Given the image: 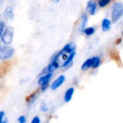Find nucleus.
<instances>
[{"label": "nucleus", "mask_w": 123, "mask_h": 123, "mask_svg": "<svg viewBox=\"0 0 123 123\" xmlns=\"http://www.w3.org/2000/svg\"><path fill=\"white\" fill-rule=\"evenodd\" d=\"M112 21L116 23L123 16V4L122 2H115L112 8Z\"/></svg>", "instance_id": "1"}, {"label": "nucleus", "mask_w": 123, "mask_h": 123, "mask_svg": "<svg viewBox=\"0 0 123 123\" xmlns=\"http://www.w3.org/2000/svg\"><path fill=\"white\" fill-rule=\"evenodd\" d=\"M101 59L99 56H94L91 58L87 59L81 66V70L86 71L91 68H97L100 66Z\"/></svg>", "instance_id": "2"}, {"label": "nucleus", "mask_w": 123, "mask_h": 123, "mask_svg": "<svg viewBox=\"0 0 123 123\" xmlns=\"http://www.w3.org/2000/svg\"><path fill=\"white\" fill-rule=\"evenodd\" d=\"M53 76V73H47L38 79V85L40 86V91L45 92L49 86V83Z\"/></svg>", "instance_id": "3"}, {"label": "nucleus", "mask_w": 123, "mask_h": 123, "mask_svg": "<svg viewBox=\"0 0 123 123\" xmlns=\"http://www.w3.org/2000/svg\"><path fill=\"white\" fill-rule=\"evenodd\" d=\"M13 34H14L13 28L11 27H7L2 35V41L6 45L10 44L12 41V39H13Z\"/></svg>", "instance_id": "4"}, {"label": "nucleus", "mask_w": 123, "mask_h": 123, "mask_svg": "<svg viewBox=\"0 0 123 123\" xmlns=\"http://www.w3.org/2000/svg\"><path fill=\"white\" fill-rule=\"evenodd\" d=\"M14 49L9 46H4L0 49V58L2 60L11 58L14 54Z\"/></svg>", "instance_id": "5"}, {"label": "nucleus", "mask_w": 123, "mask_h": 123, "mask_svg": "<svg viewBox=\"0 0 123 123\" xmlns=\"http://www.w3.org/2000/svg\"><path fill=\"white\" fill-rule=\"evenodd\" d=\"M13 62L11 61H6L0 65V78L4 77L12 68Z\"/></svg>", "instance_id": "6"}, {"label": "nucleus", "mask_w": 123, "mask_h": 123, "mask_svg": "<svg viewBox=\"0 0 123 123\" xmlns=\"http://www.w3.org/2000/svg\"><path fill=\"white\" fill-rule=\"evenodd\" d=\"M66 80V77L64 75H61L59 76L50 85V89L52 90H56L58 88H59L65 81Z\"/></svg>", "instance_id": "7"}, {"label": "nucleus", "mask_w": 123, "mask_h": 123, "mask_svg": "<svg viewBox=\"0 0 123 123\" xmlns=\"http://www.w3.org/2000/svg\"><path fill=\"white\" fill-rule=\"evenodd\" d=\"M97 3L94 0H90L87 3L86 10L91 15H94L97 11Z\"/></svg>", "instance_id": "8"}, {"label": "nucleus", "mask_w": 123, "mask_h": 123, "mask_svg": "<svg viewBox=\"0 0 123 123\" xmlns=\"http://www.w3.org/2000/svg\"><path fill=\"white\" fill-rule=\"evenodd\" d=\"M76 48V45L74 43H69L67 45L64 46V48L62 49V51L67 53H71L72 52L75 51Z\"/></svg>", "instance_id": "9"}, {"label": "nucleus", "mask_w": 123, "mask_h": 123, "mask_svg": "<svg viewBox=\"0 0 123 123\" xmlns=\"http://www.w3.org/2000/svg\"><path fill=\"white\" fill-rule=\"evenodd\" d=\"M74 89L73 87H71L69 88L65 93L64 94V97H63V99H64V102H69L72 97H73V95H74Z\"/></svg>", "instance_id": "10"}, {"label": "nucleus", "mask_w": 123, "mask_h": 123, "mask_svg": "<svg viewBox=\"0 0 123 123\" xmlns=\"http://www.w3.org/2000/svg\"><path fill=\"white\" fill-rule=\"evenodd\" d=\"M111 25H112V22L107 19V18H105L102 20V30L104 32H107V31H109L111 28Z\"/></svg>", "instance_id": "11"}, {"label": "nucleus", "mask_w": 123, "mask_h": 123, "mask_svg": "<svg viewBox=\"0 0 123 123\" xmlns=\"http://www.w3.org/2000/svg\"><path fill=\"white\" fill-rule=\"evenodd\" d=\"M87 21H88V17L86 14H84L81 17V24L79 26V31L81 32H84V30L86 28V26L87 25Z\"/></svg>", "instance_id": "12"}, {"label": "nucleus", "mask_w": 123, "mask_h": 123, "mask_svg": "<svg viewBox=\"0 0 123 123\" xmlns=\"http://www.w3.org/2000/svg\"><path fill=\"white\" fill-rule=\"evenodd\" d=\"M76 55V52L74 51L72 52L71 53H70V55L68 56V58H66V60L65 61V62L63 63L62 67H67V66H69V65H71L72 63V61L74 60V58Z\"/></svg>", "instance_id": "13"}, {"label": "nucleus", "mask_w": 123, "mask_h": 123, "mask_svg": "<svg viewBox=\"0 0 123 123\" xmlns=\"http://www.w3.org/2000/svg\"><path fill=\"white\" fill-rule=\"evenodd\" d=\"M4 15L9 18V19H12L14 17V12H13V8L12 6H8L4 10Z\"/></svg>", "instance_id": "14"}, {"label": "nucleus", "mask_w": 123, "mask_h": 123, "mask_svg": "<svg viewBox=\"0 0 123 123\" xmlns=\"http://www.w3.org/2000/svg\"><path fill=\"white\" fill-rule=\"evenodd\" d=\"M37 97V92H33L32 94L29 95V96L27 97L26 101H27V102L29 105H30V104H32V103H33V102H35V100L36 99Z\"/></svg>", "instance_id": "15"}, {"label": "nucleus", "mask_w": 123, "mask_h": 123, "mask_svg": "<svg viewBox=\"0 0 123 123\" xmlns=\"http://www.w3.org/2000/svg\"><path fill=\"white\" fill-rule=\"evenodd\" d=\"M110 56L111 58L115 60L117 63H119L120 62V55H119V53L117 51H115V50H112L111 51L110 53Z\"/></svg>", "instance_id": "16"}, {"label": "nucleus", "mask_w": 123, "mask_h": 123, "mask_svg": "<svg viewBox=\"0 0 123 123\" xmlns=\"http://www.w3.org/2000/svg\"><path fill=\"white\" fill-rule=\"evenodd\" d=\"M95 32V28H94L93 27H86L85 30H84V32L85 33V35H86L87 36H90L92 35Z\"/></svg>", "instance_id": "17"}, {"label": "nucleus", "mask_w": 123, "mask_h": 123, "mask_svg": "<svg viewBox=\"0 0 123 123\" xmlns=\"http://www.w3.org/2000/svg\"><path fill=\"white\" fill-rule=\"evenodd\" d=\"M40 110L42 112H47L48 111V105L45 102H43L41 104H40Z\"/></svg>", "instance_id": "18"}, {"label": "nucleus", "mask_w": 123, "mask_h": 123, "mask_svg": "<svg viewBox=\"0 0 123 123\" xmlns=\"http://www.w3.org/2000/svg\"><path fill=\"white\" fill-rule=\"evenodd\" d=\"M112 0H99L98 4L100 7H105L107 4H109Z\"/></svg>", "instance_id": "19"}, {"label": "nucleus", "mask_w": 123, "mask_h": 123, "mask_svg": "<svg viewBox=\"0 0 123 123\" xmlns=\"http://www.w3.org/2000/svg\"><path fill=\"white\" fill-rule=\"evenodd\" d=\"M0 123H8L7 120L5 118V112L0 111Z\"/></svg>", "instance_id": "20"}, {"label": "nucleus", "mask_w": 123, "mask_h": 123, "mask_svg": "<svg viewBox=\"0 0 123 123\" xmlns=\"http://www.w3.org/2000/svg\"><path fill=\"white\" fill-rule=\"evenodd\" d=\"M19 123H26V117L25 115H21L17 119Z\"/></svg>", "instance_id": "21"}, {"label": "nucleus", "mask_w": 123, "mask_h": 123, "mask_svg": "<svg viewBox=\"0 0 123 123\" xmlns=\"http://www.w3.org/2000/svg\"><path fill=\"white\" fill-rule=\"evenodd\" d=\"M40 118L38 116H35L31 120L30 123H40Z\"/></svg>", "instance_id": "22"}, {"label": "nucleus", "mask_w": 123, "mask_h": 123, "mask_svg": "<svg viewBox=\"0 0 123 123\" xmlns=\"http://www.w3.org/2000/svg\"><path fill=\"white\" fill-rule=\"evenodd\" d=\"M4 23L3 22H0V37L2 35L3 31H4Z\"/></svg>", "instance_id": "23"}, {"label": "nucleus", "mask_w": 123, "mask_h": 123, "mask_svg": "<svg viewBox=\"0 0 123 123\" xmlns=\"http://www.w3.org/2000/svg\"><path fill=\"white\" fill-rule=\"evenodd\" d=\"M120 43H122V38H119V39H117V40H116V42H115V44H116V45H117V44H120Z\"/></svg>", "instance_id": "24"}, {"label": "nucleus", "mask_w": 123, "mask_h": 123, "mask_svg": "<svg viewBox=\"0 0 123 123\" xmlns=\"http://www.w3.org/2000/svg\"><path fill=\"white\" fill-rule=\"evenodd\" d=\"M52 1H53V2H55V3H58L60 0H52Z\"/></svg>", "instance_id": "25"}, {"label": "nucleus", "mask_w": 123, "mask_h": 123, "mask_svg": "<svg viewBox=\"0 0 123 123\" xmlns=\"http://www.w3.org/2000/svg\"><path fill=\"white\" fill-rule=\"evenodd\" d=\"M2 3H3V0H0V6L2 5Z\"/></svg>", "instance_id": "26"}, {"label": "nucleus", "mask_w": 123, "mask_h": 123, "mask_svg": "<svg viewBox=\"0 0 123 123\" xmlns=\"http://www.w3.org/2000/svg\"><path fill=\"white\" fill-rule=\"evenodd\" d=\"M8 1H15V0H8Z\"/></svg>", "instance_id": "27"}, {"label": "nucleus", "mask_w": 123, "mask_h": 123, "mask_svg": "<svg viewBox=\"0 0 123 123\" xmlns=\"http://www.w3.org/2000/svg\"><path fill=\"white\" fill-rule=\"evenodd\" d=\"M122 35H123V32H122Z\"/></svg>", "instance_id": "28"}]
</instances>
